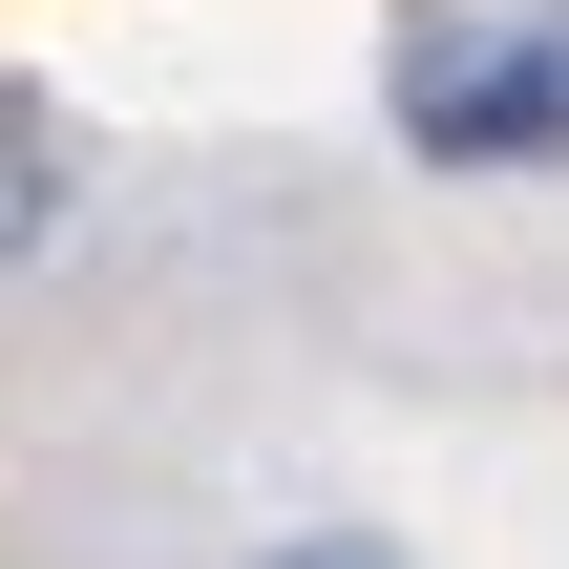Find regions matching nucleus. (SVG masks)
<instances>
[{"label": "nucleus", "instance_id": "1", "mask_svg": "<svg viewBox=\"0 0 569 569\" xmlns=\"http://www.w3.org/2000/svg\"><path fill=\"white\" fill-rule=\"evenodd\" d=\"M380 106L422 169H569V0H401Z\"/></svg>", "mask_w": 569, "mask_h": 569}, {"label": "nucleus", "instance_id": "2", "mask_svg": "<svg viewBox=\"0 0 569 569\" xmlns=\"http://www.w3.org/2000/svg\"><path fill=\"white\" fill-rule=\"evenodd\" d=\"M63 211H84V148H63V106H21V84H0V274H21V253H63Z\"/></svg>", "mask_w": 569, "mask_h": 569}, {"label": "nucleus", "instance_id": "3", "mask_svg": "<svg viewBox=\"0 0 569 569\" xmlns=\"http://www.w3.org/2000/svg\"><path fill=\"white\" fill-rule=\"evenodd\" d=\"M253 569H401L380 528H296V549H253Z\"/></svg>", "mask_w": 569, "mask_h": 569}]
</instances>
